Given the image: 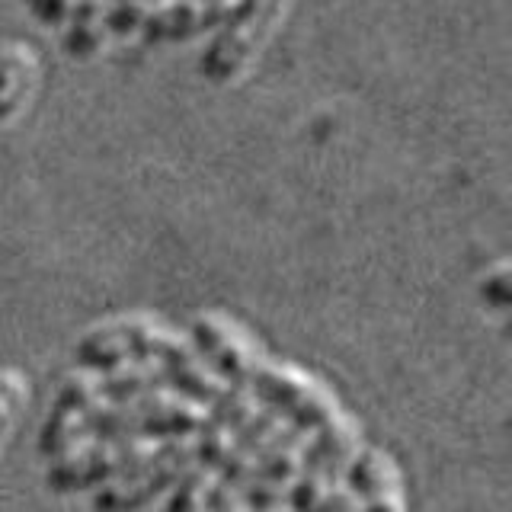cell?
<instances>
[{"mask_svg": "<svg viewBox=\"0 0 512 512\" xmlns=\"http://www.w3.org/2000/svg\"><path fill=\"white\" fill-rule=\"evenodd\" d=\"M308 445L311 432L298 426H285L276 442L266 448L263 461L256 464L253 477L244 484V496L253 509H269L279 506L292 496V487L298 484V477L308 461Z\"/></svg>", "mask_w": 512, "mask_h": 512, "instance_id": "6", "label": "cell"}, {"mask_svg": "<svg viewBox=\"0 0 512 512\" xmlns=\"http://www.w3.org/2000/svg\"><path fill=\"white\" fill-rule=\"evenodd\" d=\"M192 343H186L180 333L170 330L157 317H116L106 324H96L87 330L77 343V359L87 368H116L135 359H160L173 362L183 352H189Z\"/></svg>", "mask_w": 512, "mask_h": 512, "instance_id": "1", "label": "cell"}, {"mask_svg": "<svg viewBox=\"0 0 512 512\" xmlns=\"http://www.w3.org/2000/svg\"><path fill=\"white\" fill-rule=\"evenodd\" d=\"M208 512H263V509H253L244 493L231 484H224L218 477V487L212 493V506H208Z\"/></svg>", "mask_w": 512, "mask_h": 512, "instance_id": "13", "label": "cell"}, {"mask_svg": "<svg viewBox=\"0 0 512 512\" xmlns=\"http://www.w3.org/2000/svg\"><path fill=\"white\" fill-rule=\"evenodd\" d=\"M250 384L260 404L276 410L288 426L314 432L317 426L330 423L336 413H343L340 394L333 391V384L295 362L266 359Z\"/></svg>", "mask_w": 512, "mask_h": 512, "instance_id": "4", "label": "cell"}, {"mask_svg": "<svg viewBox=\"0 0 512 512\" xmlns=\"http://www.w3.org/2000/svg\"><path fill=\"white\" fill-rule=\"evenodd\" d=\"M23 7L32 13V20L52 29V26H61L71 20L77 0H23Z\"/></svg>", "mask_w": 512, "mask_h": 512, "instance_id": "12", "label": "cell"}, {"mask_svg": "<svg viewBox=\"0 0 512 512\" xmlns=\"http://www.w3.org/2000/svg\"><path fill=\"white\" fill-rule=\"evenodd\" d=\"M346 487L359 500L362 512H407L404 471L384 448L362 445L346 471Z\"/></svg>", "mask_w": 512, "mask_h": 512, "instance_id": "7", "label": "cell"}, {"mask_svg": "<svg viewBox=\"0 0 512 512\" xmlns=\"http://www.w3.org/2000/svg\"><path fill=\"white\" fill-rule=\"evenodd\" d=\"M509 260H496L484 269V276L477 279V295L480 301L493 311H506L512 304V272Z\"/></svg>", "mask_w": 512, "mask_h": 512, "instance_id": "11", "label": "cell"}, {"mask_svg": "<svg viewBox=\"0 0 512 512\" xmlns=\"http://www.w3.org/2000/svg\"><path fill=\"white\" fill-rule=\"evenodd\" d=\"M317 512H362V509H359V500L352 496V490L346 487V480H343V484L327 496L324 506H320Z\"/></svg>", "mask_w": 512, "mask_h": 512, "instance_id": "14", "label": "cell"}, {"mask_svg": "<svg viewBox=\"0 0 512 512\" xmlns=\"http://www.w3.org/2000/svg\"><path fill=\"white\" fill-rule=\"evenodd\" d=\"M362 445H365L362 423L349 413H336L330 423L317 426L311 432L308 461H304L298 484L292 487L288 506L295 512H317L327 496L346 480L349 464L356 461Z\"/></svg>", "mask_w": 512, "mask_h": 512, "instance_id": "3", "label": "cell"}, {"mask_svg": "<svg viewBox=\"0 0 512 512\" xmlns=\"http://www.w3.org/2000/svg\"><path fill=\"white\" fill-rule=\"evenodd\" d=\"M285 10L288 0H244L234 13V20L208 42L199 58V74L218 87L247 74L256 55L276 36L279 23L285 20Z\"/></svg>", "mask_w": 512, "mask_h": 512, "instance_id": "2", "label": "cell"}, {"mask_svg": "<svg viewBox=\"0 0 512 512\" xmlns=\"http://www.w3.org/2000/svg\"><path fill=\"white\" fill-rule=\"evenodd\" d=\"M192 346L224 381L250 384L269 359L256 333L224 311H202L192 320Z\"/></svg>", "mask_w": 512, "mask_h": 512, "instance_id": "5", "label": "cell"}, {"mask_svg": "<svg viewBox=\"0 0 512 512\" xmlns=\"http://www.w3.org/2000/svg\"><path fill=\"white\" fill-rule=\"evenodd\" d=\"M29 397H32V384L26 372L13 365L0 368V448L13 436L16 423H20V416L29 407Z\"/></svg>", "mask_w": 512, "mask_h": 512, "instance_id": "9", "label": "cell"}, {"mask_svg": "<svg viewBox=\"0 0 512 512\" xmlns=\"http://www.w3.org/2000/svg\"><path fill=\"white\" fill-rule=\"evenodd\" d=\"M42 64L36 48L26 42L0 45V125H10L29 109L39 90Z\"/></svg>", "mask_w": 512, "mask_h": 512, "instance_id": "8", "label": "cell"}, {"mask_svg": "<svg viewBox=\"0 0 512 512\" xmlns=\"http://www.w3.org/2000/svg\"><path fill=\"white\" fill-rule=\"evenodd\" d=\"M218 487V471H196L189 474L180 490H176L173 503L167 512H208V506H212V493Z\"/></svg>", "mask_w": 512, "mask_h": 512, "instance_id": "10", "label": "cell"}]
</instances>
